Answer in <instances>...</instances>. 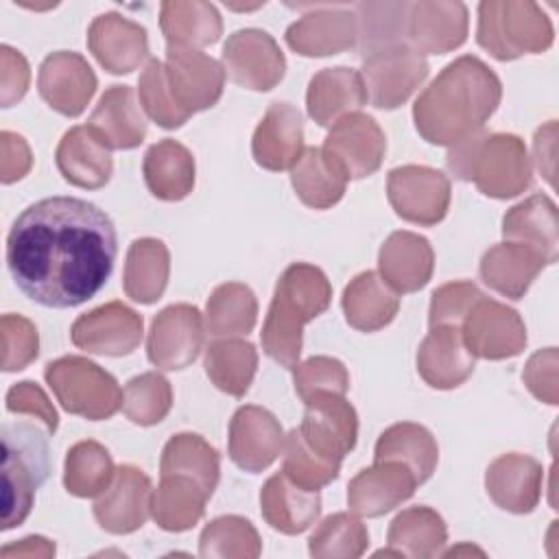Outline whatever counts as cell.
Masks as SVG:
<instances>
[{"mask_svg": "<svg viewBox=\"0 0 559 559\" xmlns=\"http://www.w3.org/2000/svg\"><path fill=\"white\" fill-rule=\"evenodd\" d=\"M467 7L463 2H408L406 44L419 55H445L467 39Z\"/></svg>", "mask_w": 559, "mask_h": 559, "instance_id": "21", "label": "cell"}, {"mask_svg": "<svg viewBox=\"0 0 559 559\" xmlns=\"http://www.w3.org/2000/svg\"><path fill=\"white\" fill-rule=\"evenodd\" d=\"M483 297L480 288L474 282L459 280L448 282L432 290L428 323L430 328L437 325H461L472 310V306Z\"/></svg>", "mask_w": 559, "mask_h": 559, "instance_id": "54", "label": "cell"}, {"mask_svg": "<svg viewBox=\"0 0 559 559\" xmlns=\"http://www.w3.org/2000/svg\"><path fill=\"white\" fill-rule=\"evenodd\" d=\"M352 9L358 22L356 48L362 59L386 48L408 46V2H360Z\"/></svg>", "mask_w": 559, "mask_h": 559, "instance_id": "45", "label": "cell"}, {"mask_svg": "<svg viewBox=\"0 0 559 559\" xmlns=\"http://www.w3.org/2000/svg\"><path fill=\"white\" fill-rule=\"evenodd\" d=\"M7 411L13 415H26L31 419L41 421L50 430V435L59 426V415L52 402L48 400L44 389L31 380L17 382L7 391Z\"/></svg>", "mask_w": 559, "mask_h": 559, "instance_id": "55", "label": "cell"}, {"mask_svg": "<svg viewBox=\"0 0 559 559\" xmlns=\"http://www.w3.org/2000/svg\"><path fill=\"white\" fill-rule=\"evenodd\" d=\"M378 275L400 295L424 288L435 271V251L428 238L415 231H393L380 247Z\"/></svg>", "mask_w": 559, "mask_h": 559, "instance_id": "28", "label": "cell"}, {"mask_svg": "<svg viewBox=\"0 0 559 559\" xmlns=\"http://www.w3.org/2000/svg\"><path fill=\"white\" fill-rule=\"evenodd\" d=\"M203 317L192 304H173L159 310L146 336L148 360L166 371L186 369L203 349Z\"/></svg>", "mask_w": 559, "mask_h": 559, "instance_id": "10", "label": "cell"}, {"mask_svg": "<svg viewBox=\"0 0 559 559\" xmlns=\"http://www.w3.org/2000/svg\"><path fill=\"white\" fill-rule=\"evenodd\" d=\"M138 96L146 116L162 129H177L190 118V114L177 105L166 81L164 61L159 59L146 61L138 79Z\"/></svg>", "mask_w": 559, "mask_h": 559, "instance_id": "51", "label": "cell"}, {"mask_svg": "<svg viewBox=\"0 0 559 559\" xmlns=\"http://www.w3.org/2000/svg\"><path fill=\"white\" fill-rule=\"evenodd\" d=\"M33 166V153L20 133H0V179L2 183H15L28 175Z\"/></svg>", "mask_w": 559, "mask_h": 559, "instance_id": "58", "label": "cell"}, {"mask_svg": "<svg viewBox=\"0 0 559 559\" xmlns=\"http://www.w3.org/2000/svg\"><path fill=\"white\" fill-rule=\"evenodd\" d=\"M369 546V531L356 513H332L310 535L308 552L317 559H356Z\"/></svg>", "mask_w": 559, "mask_h": 559, "instance_id": "47", "label": "cell"}, {"mask_svg": "<svg viewBox=\"0 0 559 559\" xmlns=\"http://www.w3.org/2000/svg\"><path fill=\"white\" fill-rule=\"evenodd\" d=\"M153 485L135 465H120L111 485L96 496L94 518L111 535H127L144 526L151 515Z\"/></svg>", "mask_w": 559, "mask_h": 559, "instance_id": "19", "label": "cell"}, {"mask_svg": "<svg viewBox=\"0 0 559 559\" xmlns=\"http://www.w3.org/2000/svg\"><path fill=\"white\" fill-rule=\"evenodd\" d=\"M332 286L325 273L308 262H293L275 284L260 341L264 354L286 369L301 356L304 325L328 310Z\"/></svg>", "mask_w": 559, "mask_h": 559, "instance_id": "3", "label": "cell"}, {"mask_svg": "<svg viewBox=\"0 0 559 559\" xmlns=\"http://www.w3.org/2000/svg\"><path fill=\"white\" fill-rule=\"evenodd\" d=\"M502 236L504 240L537 249L548 264H555L559 255L557 205L542 192L531 194L504 214Z\"/></svg>", "mask_w": 559, "mask_h": 559, "instance_id": "33", "label": "cell"}, {"mask_svg": "<svg viewBox=\"0 0 559 559\" xmlns=\"http://www.w3.org/2000/svg\"><path fill=\"white\" fill-rule=\"evenodd\" d=\"M286 44L304 57H330L358 41V22L352 7H321L286 28Z\"/></svg>", "mask_w": 559, "mask_h": 559, "instance_id": "23", "label": "cell"}, {"mask_svg": "<svg viewBox=\"0 0 559 559\" xmlns=\"http://www.w3.org/2000/svg\"><path fill=\"white\" fill-rule=\"evenodd\" d=\"M258 321V299L242 282H225L205 304V323L216 338L247 336Z\"/></svg>", "mask_w": 559, "mask_h": 559, "instance_id": "43", "label": "cell"}, {"mask_svg": "<svg viewBox=\"0 0 559 559\" xmlns=\"http://www.w3.org/2000/svg\"><path fill=\"white\" fill-rule=\"evenodd\" d=\"M50 430L37 419L4 421L2 439V531L20 526L35 502V491L50 474Z\"/></svg>", "mask_w": 559, "mask_h": 559, "instance_id": "5", "label": "cell"}, {"mask_svg": "<svg viewBox=\"0 0 559 559\" xmlns=\"http://www.w3.org/2000/svg\"><path fill=\"white\" fill-rule=\"evenodd\" d=\"M142 175L148 192L159 201H181L194 188V157L177 140H159L144 153Z\"/></svg>", "mask_w": 559, "mask_h": 559, "instance_id": "34", "label": "cell"}, {"mask_svg": "<svg viewBox=\"0 0 559 559\" xmlns=\"http://www.w3.org/2000/svg\"><path fill=\"white\" fill-rule=\"evenodd\" d=\"M118 253L111 218L76 197L41 199L13 221L7 266L15 286L46 308H74L109 280Z\"/></svg>", "mask_w": 559, "mask_h": 559, "instance_id": "1", "label": "cell"}, {"mask_svg": "<svg viewBox=\"0 0 559 559\" xmlns=\"http://www.w3.org/2000/svg\"><path fill=\"white\" fill-rule=\"evenodd\" d=\"M295 393L304 402L314 393H341L349 391V373L345 365L332 356H312L293 367Z\"/></svg>", "mask_w": 559, "mask_h": 559, "instance_id": "52", "label": "cell"}, {"mask_svg": "<svg viewBox=\"0 0 559 559\" xmlns=\"http://www.w3.org/2000/svg\"><path fill=\"white\" fill-rule=\"evenodd\" d=\"M448 542L443 518L430 507H408L400 511L386 531V544L395 557L430 559L441 552Z\"/></svg>", "mask_w": 559, "mask_h": 559, "instance_id": "40", "label": "cell"}, {"mask_svg": "<svg viewBox=\"0 0 559 559\" xmlns=\"http://www.w3.org/2000/svg\"><path fill=\"white\" fill-rule=\"evenodd\" d=\"M304 118L290 103H273L258 122L251 153L258 166L282 173L290 170L304 153Z\"/></svg>", "mask_w": 559, "mask_h": 559, "instance_id": "26", "label": "cell"}, {"mask_svg": "<svg viewBox=\"0 0 559 559\" xmlns=\"http://www.w3.org/2000/svg\"><path fill=\"white\" fill-rule=\"evenodd\" d=\"M415 474L397 461H373L360 469L347 487L349 511L362 518H380L406 502L417 487Z\"/></svg>", "mask_w": 559, "mask_h": 559, "instance_id": "20", "label": "cell"}, {"mask_svg": "<svg viewBox=\"0 0 559 559\" xmlns=\"http://www.w3.org/2000/svg\"><path fill=\"white\" fill-rule=\"evenodd\" d=\"M299 432L323 459L341 463L358 439L356 408L341 393H314L304 400Z\"/></svg>", "mask_w": 559, "mask_h": 559, "instance_id": "12", "label": "cell"}, {"mask_svg": "<svg viewBox=\"0 0 559 559\" xmlns=\"http://www.w3.org/2000/svg\"><path fill=\"white\" fill-rule=\"evenodd\" d=\"M373 461L404 463L421 485L437 469L439 445L426 426L415 421H397L378 437Z\"/></svg>", "mask_w": 559, "mask_h": 559, "instance_id": "38", "label": "cell"}, {"mask_svg": "<svg viewBox=\"0 0 559 559\" xmlns=\"http://www.w3.org/2000/svg\"><path fill=\"white\" fill-rule=\"evenodd\" d=\"M544 467L528 454L509 452L493 459L485 472V489L496 507L509 513H531L542 498Z\"/></svg>", "mask_w": 559, "mask_h": 559, "instance_id": "24", "label": "cell"}, {"mask_svg": "<svg viewBox=\"0 0 559 559\" xmlns=\"http://www.w3.org/2000/svg\"><path fill=\"white\" fill-rule=\"evenodd\" d=\"M170 251L157 238H138L131 242L122 271V288L138 304H155L168 284Z\"/></svg>", "mask_w": 559, "mask_h": 559, "instance_id": "39", "label": "cell"}, {"mask_svg": "<svg viewBox=\"0 0 559 559\" xmlns=\"http://www.w3.org/2000/svg\"><path fill=\"white\" fill-rule=\"evenodd\" d=\"M428 61L411 46H395L362 59L367 100L378 109H397L428 76Z\"/></svg>", "mask_w": 559, "mask_h": 559, "instance_id": "9", "label": "cell"}, {"mask_svg": "<svg viewBox=\"0 0 559 559\" xmlns=\"http://www.w3.org/2000/svg\"><path fill=\"white\" fill-rule=\"evenodd\" d=\"M166 81L177 105L190 116L218 103L225 87V68L214 57L186 46H166Z\"/></svg>", "mask_w": 559, "mask_h": 559, "instance_id": "14", "label": "cell"}, {"mask_svg": "<svg viewBox=\"0 0 559 559\" xmlns=\"http://www.w3.org/2000/svg\"><path fill=\"white\" fill-rule=\"evenodd\" d=\"M207 493L201 485L181 474L159 476L157 489H153L151 515L155 524L168 533L190 531L205 513Z\"/></svg>", "mask_w": 559, "mask_h": 559, "instance_id": "41", "label": "cell"}, {"mask_svg": "<svg viewBox=\"0 0 559 559\" xmlns=\"http://www.w3.org/2000/svg\"><path fill=\"white\" fill-rule=\"evenodd\" d=\"M555 135H557V122L550 120L548 124L539 127L533 140V151H535V162L539 173L552 183V162H555Z\"/></svg>", "mask_w": 559, "mask_h": 559, "instance_id": "59", "label": "cell"}, {"mask_svg": "<svg viewBox=\"0 0 559 559\" xmlns=\"http://www.w3.org/2000/svg\"><path fill=\"white\" fill-rule=\"evenodd\" d=\"M386 199L400 218L430 227L445 218L452 188L441 170L406 164L389 173Z\"/></svg>", "mask_w": 559, "mask_h": 559, "instance_id": "8", "label": "cell"}, {"mask_svg": "<svg viewBox=\"0 0 559 559\" xmlns=\"http://www.w3.org/2000/svg\"><path fill=\"white\" fill-rule=\"evenodd\" d=\"M98 87L87 59L72 50L50 52L37 72V90L44 103L61 116L76 118L85 111Z\"/></svg>", "mask_w": 559, "mask_h": 559, "instance_id": "16", "label": "cell"}, {"mask_svg": "<svg viewBox=\"0 0 559 559\" xmlns=\"http://www.w3.org/2000/svg\"><path fill=\"white\" fill-rule=\"evenodd\" d=\"M2 557H52L55 555V544L46 537L31 535L20 539L17 544H9L0 550Z\"/></svg>", "mask_w": 559, "mask_h": 559, "instance_id": "60", "label": "cell"}, {"mask_svg": "<svg viewBox=\"0 0 559 559\" xmlns=\"http://www.w3.org/2000/svg\"><path fill=\"white\" fill-rule=\"evenodd\" d=\"M365 103L367 90L360 72L354 68H323L308 83L306 109L319 127L336 124L341 118L356 114Z\"/></svg>", "mask_w": 559, "mask_h": 559, "instance_id": "29", "label": "cell"}, {"mask_svg": "<svg viewBox=\"0 0 559 559\" xmlns=\"http://www.w3.org/2000/svg\"><path fill=\"white\" fill-rule=\"evenodd\" d=\"M159 28L168 46L203 48L221 39L218 9L203 0H168L159 7Z\"/></svg>", "mask_w": 559, "mask_h": 559, "instance_id": "36", "label": "cell"}, {"mask_svg": "<svg viewBox=\"0 0 559 559\" xmlns=\"http://www.w3.org/2000/svg\"><path fill=\"white\" fill-rule=\"evenodd\" d=\"M343 168L319 146H306L299 162L290 168V183L299 201L312 210L336 205L347 188Z\"/></svg>", "mask_w": 559, "mask_h": 559, "instance_id": "37", "label": "cell"}, {"mask_svg": "<svg viewBox=\"0 0 559 559\" xmlns=\"http://www.w3.org/2000/svg\"><path fill=\"white\" fill-rule=\"evenodd\" d=\"M85 127L109 151L135 148L146 138V118L129 85H111L105 90Z\"/></svg>", "mask_w": 559, "mask_h": 559, "instance_id": "27", "label": "cell"}, {"mask_svg": "<svg viewBox=\"0 0 559 559\" xmlns=\"http://www.w3.org/2000/svg\"><path fill=\"white\" fill-rule=\"evenodd\" d=\"M522 380L526 384V389L544 404L555 406L559 400V389H557V349L555 347H546L535 352L524 371H522Z\"/></svg>", "mask_w": 559, "mask_h": 559, "instance_id": "56", "label": "cell"}, {"mask_svg": "<svg viewBox=\"0 0 559 559\" xmlns=\"http://www.w3.org/2000/svg\"><path fill=\"white\" fill-rule=\"evenodd\" d=\"M2 371H20L39 354V334L33 321L22 314H2Z\"/></svg>", "mask_w": 559, "mask_h": 559, "instance_id": "53", "label": "cell"}, {"mask_svg": "<svg viewBox=\"0 0 559 559\" xmlns=\"http://www.w3.org/2000/svg\"><path fill=\"white\" fill-rule=\"evenodd\" d=\"M223 68L236 85L269 92L284 79L286 59L266 31L242 28L227 37L223 46Z\"/></svg>", "mask_w": 559, "mask_h": 559, "instance_id": "11", "label": "cell"}, {"mask_svg": "<svg viewBox=\"0 0 559 559\" xmlns=\"http://www.w3.org/2000/svg\"><path fill=\"white\" fill-rule=\"evenodd\" d=\"M168 474L188 476L197 480L207 496H212L221 478V456L201 435L179 432L173 435L162 450L159 476Z\"/></svg>", "mask_w": 559, "mask_h": 559, "instance_id": "42", "label": "cell"}, {"mask_svg": "<svg viewBox=\"0 0 559 559\" xmlns=\"http://www.w3.org/2000/svg\"><path fill=\"white\" fill-rule=\"evenodd\" d=\"M44 378L57 402L72 415L100 421L122 408V389L116 378L85 356H61L48 362Z\"/></svg>", "mask_w": 559, "mask_h": 559, "instance_id": "7", "label": "cell"}, {"mask_svg": "<svg viewBox=\"0 0 559 559\" xmlns=\"http://www.w3.org/2000/svg\"><path fill=\"white\" fill-rule=\"evenodd\" d=\"M262 552V539L255 526L240 515L214 518L199 537L201 557L255 559Z\"/></svg>", "mask_w": 559, "mask_h": 559, "instance_id": "48", "label": "cell"}, {"mask_svg": "<svg viewBox=\"0 0 559 559\" xmlns=\"http://www.w3.org/2000/svg\"><path fill=\"white\" fill-rule=\"evenodd\" d=\"M474 358L459 325H437L419 343L417 373L432 389H456L474 373Z\"/></svg>", "mask_w": 559, "mask_h": 559, "instance_id": "25", "label": "cell"}, {"mask_svg": "<svg viewBox=\"0 0 559 559\" xmlns=\"http://www.w3.org/2000/svg\"><path fill=\"white\" fill-rule=\"evenodd\" d=\"M87 48L107 72L129 74L148 57V35L138 22L109 11L92 20Z\"/></svg>", "mask_w": 559, "mask_h": 559, "instance_id": "22", "label": "cell"}, {"mask_svg": "<svg viewBox=\"0 0 559 559\" xmlns=\"http://www.w3.org/2000/svg\"><path fill=\"white\" fill-rule=\"evenodd\" d=\"M284 467L282 472L297 485L319 491L338 478L341 463L319 456L301 437L299 428H293L284 441Z\"/></svg>", "mask_w": 559, "mask_h": 559, "instance_id": "50", "label": "cell"}, {"mask_svg": "<svg viewBox=\"0 0 559 559\" xmlns=\"http://www.w3.org/2000/svg\"><path fill=\"white\" fill-rule=\"evenodd\" d=\"M116 465L109 450L98 441L74 443L63 463V487L76 498H96L114 480Z\"/></svg>", "mask_w": 559, "mask_h": 559, "instance_id": "46", "label": "cell"}, {"mask_svg": "<svg viewBox=\"0 0 559 559\" xmlns=\"http://www.w3.org/2000/svg\"><path fill=\"white\" fill-rule=\"evenodd\" d=\"M173 406V386L157 373L146 371L131 378L122 389V413L138 426L159 424Z\"/></svg>", "mask_w": 559, "mask_h": 559, "instance_id": "49", "label": "cell"}, {"mask_svg": "<svg viewBox=\"0 0 559 559\" xmlns=\"http://www.w3.org/2000/svg\"><path fill=\"white\" fill-rule=\"evenodd\" d=\"M321 148L343 168L347 179H365L382 166L386 138L371 116L356 111L330 127Z\"/></svg>", "mask_w": 559, "mask_h": 559, "instance_id": "17", "label": "cell"}, {"mask_svg": "<svg viewBox=\"0 0 559 559\" xmlns=\"http://www.w3.org/2000/svg\"><path fill=\"white\" fill-rule=\"evenodd\" d=\"M461 325L469 352L485 360L513 358L524 352L528 341L520 312L485 295L472 306Z\"/></svg>", "mask_w": 559, "mask_h": 559, "instance_id": "13", "label": "cell"}, {"mask_svg": "<svg viewBox=\"0 0 559 559\" xmlns=\"http://www.w3.org/2000/svg\"><path fill=\"white\" fill-rule=\"evenodd\" d=\"M205 373L216 389L242 397L258 371V352L242 338H218L205 349Z\"/></svg>", "mask_w": 559, "mask_h": 559, "instance_id": "44", "label": "cell"}, {"mask_svg": "<svg viewBox=\"0 0 559 559\" xmlns=\"http://www.w3.org/2000/svg\"><path fill=\"white\" fill-rule=\"evenodd\" d=\"M55 162L61 177L85 190L103 188L114 173V159L87 127H72L57 144Z\"/></svg>", "mask_w": 559, "mask_h": 559, "instance_id": "32", "label": "cell"}, {"mask_svg": "<svg viewBox=\"0 0 559 559\" xmlns=\"http://www.w3.org/2000/svg\"><path fill=\"white\" fill-rule=\"evenodd\" d=\"M502 98V83L478 57L448 63L413 105L417 133L437 146H452L483 129Z\"/></svg>", "mask_w": 559, "mask_h": 559, "instance_id": "2", "label": "cell"}, {"mask_svg": "<svg viewBox=\"0 0 559 559\" xmlns=\"http://www.w3.org/2000/svg\"><path fill=\"white\" fill-rule=\"evenodd\" d=\"M448 148V170L461 181H474L485 197L513 199L533 181L524 140L513 133L478 129Z\"/></svg>", "mask_w": 559, "mask_h": 559, "instance_id": "4", "label": "cell"}, {"mask_svg": "<svg viewBox=\"0 0 559 559\" xmlns=\"http://www.w3.org/2000/svg\"><path fill=\"white\" fill-rule=\"evenodd\" d=\"M260 511L271 528L284 535H299L317 522L321 496L277 472L260 489Z\"/></svg>", "mask_w": 559, "mask_h": 559, "instance_id": "31", "label": "cell"}, {"mask_svg": "<svg viewBox=\"0 0 559 559\" xmlns=\"http://www.w3.org/2000/svg\"><path fill=\"white\" fill-rule=\"evenodd\" d=\"M341 306L354 330L378 332L395 319L400 295L376 271H362L345 286Z\"/></svg>", "mask_w": 559, "mask_h": 559, "instance_id": "35", "label": "cell"}, {"mask_svg": "<svg viewBox=\"0 0 559 559\" xmlns=\"http://www.w3.org/2000/svg\"><path fill=\"white\" fill-rule=\"evenodd\" d=\"M546 266L548 262L537 249L524 242L504 240L483 253L478 273H480V280L491 290L509 299H522L531 288L533 280Z\"/></svg>", "mask_w": 559, "mask_h": 559, "instance_id": "30", "label": "cell"}, {"mask_svg": "<svg viewBox=\"0 0 559 559\" xmlns=\"http://www.w3.org/2000/svg\"><path fill=\"white\" fill-rule=\"evenodd\" d=\"M142 334V314L122 301H107L81 314L70 328L72 343L98 356H127L138 349Z\"/></svg>", "mask_w": 559, "mask_h": 559, "instance_id": "15", "label": "cell"}, {"mask_svg": "<svg viewBox=\"0 0 559 559\" xmlns=\"http://www.w3.org/2000/svg\"><path fill=\"white\" fill-rule=\"evenodd\" d=\"M0 100L2 107H11L24 98L31 81V68L24 55L11 46L0 48Z\"/></svg>", "mask_w": 559, "mask_h": 559, "instance_id": "57", "label": "cell"}, {"mask_svg": "<svg viewBox=\"0 0 559 559\" xmlns=\"http://www.w3.org/2000/svg\"><path fill=\"white\" fill-rule=\"evenodd\" d=\"M284 441L282 424L262 406H240L229 421V459L242 472H264L282 454Z\"/></svg>", "mask_w": 559, "mask_h": 559, "instance_id": "18", "label": "cell"}, {"mask_svg": "<svg viewBox=\"0 0 559 559\" xmlns=\"http://www.w3.org/2000/svg\"><path fill=\"white\" fill-rule=\"evenodd\" d=\"M550 17L535 2L485 0L478 4L476 41L498 61L539 55L552 46Z\"/></svg>", "mask_w": 559, "mask_h": 559, "instance_id": "6", "label": "cell"}]
</instances>
